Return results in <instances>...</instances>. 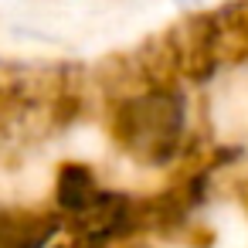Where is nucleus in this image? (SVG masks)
I'll list each match as a JSON object with an SVG mask.
<instances>
[{"label": "nucleus", "mask_w": 248, "mask_h": 248, "mask_svg": "<svg viewBox=\"0 0 248 248\" xmlns=\"http://www.w3.org/2000/svg\"><path fill=\"white\" fill-rule=\"evenodd\" d=\"M180 126H184L180 99L163 95V92L133 99V102L119 112V133H123V140H126L136 153H143V156L163 153V150L180 136Z\"/></svg>", "instance_id": "nucleus-1"}, {"label": "nucleus", "mask_w": 248, "mask_h": 248, "mask_svg": "<svg viewBox=\"0 0 248 248\" xmlns=\"http://www.w3.org/2000/svg\"><path fill=\"white\" fill-rule=\"evenodd\" d=\"M58 201L68 207V211H85L99 201V190H95V180L89 170L82 167H65L62 170V184H58Z\"/></svg>", "instance_id": "nucleus-2"}, {"label": "nucleus", "mask_w": 248, "mask_h": 248, "mask_svg": "<svg viewBox=\"0 0 248 248\" xmlns=\"http://www.w3.org/2000/svg\"><path fill=\"white\" fill-rule=\"evenodd\" d=\"M184 4H190V0H184Z\"/></svg>", "instance_id": "nucleus-3"}]
</instances>
